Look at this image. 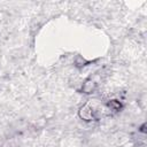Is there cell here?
<instances>
[{
    "label": "cell",
    "mask_w": 147,
    "mask_h": 147,
    "mask_svg": "<svg viewBox=\"0 0 147 147\" xmlns=\"http://www.w3.org/2000/svg\"><path fill=\"white\" fill-rule=\"evenodd\" d=\"M79 116L85 119V121H92V119H96V115L95 111L93 110V108H91L88 105H85L80 108L79 110Z\"/></svg>",
    "instance_id": "cell-1"
},
{
    "label": "cell",
    "mask_w": 147,
    "mask_h": 147,
    "mask_svg": "<svg viewBox=\"0 0 147 147\" xmlns=\"http://www.w3.org/2000/svg\"><path fill=\"white\" fill-rule=\"evenodd\" d=\"M95 90V83L91 82V80H86L83 85V91L85 93H92Z\"/></svg>",
    "instance_id": "cell-2"
},
{
    "label": "cell",
    "mask_w": 147,
    "mask_h": 147,
    "mask_svg": "<svg viewBox=\"0 0 147 147\" xmlns=\"http://www.w3.org/2000/svg\"><path fill=\"white\" fill-rule=\"evenodd\" d=\"M108 107H109L111 110H114V111H119L123 106H122V103H121L118 100H110V101L108 102Z\"/></svg>",
    "instance_id": "cell-3"
}]
</instances>
